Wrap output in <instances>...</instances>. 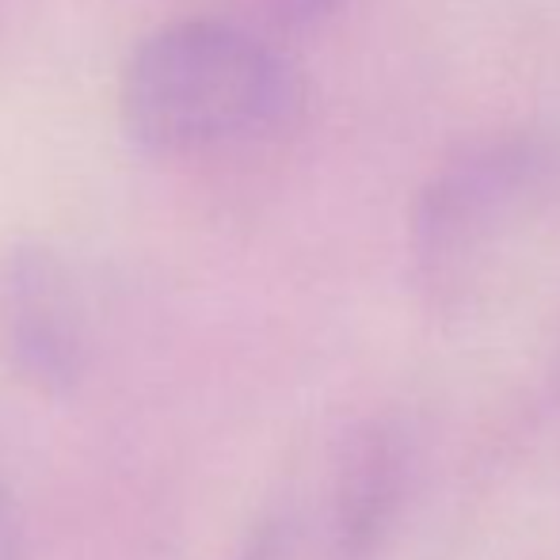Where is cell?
Listing matches in <instances>:
<instances>
[{
    "instance_id": "1",
    "label": "cell",
    "mask_w": 560,
    "mask_h": 560,
    "mask_svg": "<svg viewBox=\"0 0 560 560\" xmlns=\"http://www.w3.org/2000/svg\"><path fill=\"white\" fill-rule=\"evenodd\" d=\"M302 104L294 61L259 27L184 15L138 38L118 73V122L149 156L271 138Z\"/></svg>"
},
{
    "instance_id": "2",
    "label": "cell",
    "mask_w": 560,
    "mask_h": 560,
    "mask_svg": "<svg viewBox=\"0 0 560 560\" xmlns=\"http://www.w3.org/2000/svg\"><path fill=\"white\" fill-rule=\"evenodd\" d=\"M560 184V141L549 133H500L457 153L416 202L412 241L431 279H457L485 248L546 202Z\"/></svg>"
},
{
    "instance_id": "3",
    "label": "cell",
    "mask_w": 560,
    "mask_h": 560,
    "mask_svg": "<svg viewBox=\"0 0 560 560\" xmlns=\"http://www.w3.org/2000/svg\"><path fill=\"white\" fill-rule=\"evenodd\" d=\"M0 347L8 366L50 397H66L81 382V310L50 244L15 241L0 256Z\"/></svg>"
},
{
    "instance_id": "4",
    "label": "cell",
    "mask_w": 560,
    "mask_h": 560,
    "mask_svg": "<svg viewBox=\"0 0 560 560\" xmlns=\"http://www.w3.org/2000/svg\"><path fill=\"white\" fill-rule=\"evenodd\" d=\"M412 485V439L397 420L347 435L332 488V560H382Z\"/></svg>"
},
{
    "instance_id": "5",
    "label": "cell",
    "mask_w": 560,
    "mask_h": 560,
    "mask_svg": "<svg viewBox=\"0 0 560 560\" xmlns=\"http://www.w3.org/2000/svg\"><path fill=\"white\" fill-rule=\"evenodd\" d=\"M290 546V523L287 518H267L259 523V530L248 538V546L241 549L236 560H282Z\"/></svg>"
},
{
    "instance_id": "6",
    "label": "cell",
    "mask_w": 560,
    "mask_h": 560,
    "mask_svg": "<svg viewBox=\"0 0 560 560\" xmlns=\"http://www.w3.org/2000/svg\"><path fill=\"white\" fill-rule=\"evenodd\" d=\"M264 12L279 23H290V27H305V23H317L325 15H332V8L339 0H259Z\"/></svg>"
},
{
    "instance_id": "7",
    "label": "cell",
    "mask_w": 560,
    "mask_h": 560,
    "mask_svg": "<svg viewBox=\"0 0 560 560\" xmlns=\"http://www.w3.org/2000/svg\"><path fill=\"white\" fill-rule=\"evenodd\" d=\"M0 560H23V518L4 480H0Z\"/></svg>"
}]
</instances>
